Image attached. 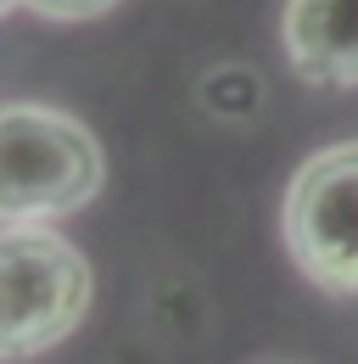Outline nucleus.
<instances>
[{"mask_svg": "<svg viewBox=\"0 0 358 364\" xmlns=\"http://www.w3.org/2000/svg\"><path fill=\"white\" fill-rule=\"evenodd\" d=\"M107 180L101 140L73 112L40 101L0 107V225H45L95 202Z\"/></svg>", "mask_w": 358, "mask_h": 364, "instance_id": "obj_1", "label": "nucleus"}, {"mask_svg": "<svg viewBox=\"0 0 358 364\" xmlns=\"http://www.w3.org/2000/svg\"><path fill=\"white\" fill-rule=\"evenodd\" d=\"M95 274L50 225H0V359H34L90 314Z\"/></svg>", "mask_w": 358, "mask_h": 364, "instance_id": "obj_2", "label": "nucleus"}, {"mask_svg": "<svg viewBox=\"0 0 358 364\" xmlns=\"http://www.w3.org/2000/svg\"><path fill=\"white\" fill-rule=\"evenodd\" d=\"M286 252L330 297H358V140L313 151L286 185Z\"/></svg>", "mask_w": 358, "mask_h": 364, "instance_id": "obj_3", "label": "nucleus"}, {"mask_svg": "<svg viewBox=\"0 0 358 364\" xmlns=\"http://www.w3.org/2000/svg\"><path fill=\"white\" fill-rule=\"evenodd\" d=\"M280 46L297 79L358 90V0H286Z\"/></svg>", "mask_w": 358, "mask_h": 364, "instance_id": "obj_4", "label": "nucleus"}, {"mask_svg": "<svg viewBox=\"0 0 358 364\" xmlns=\"http://www.w3.org/2000/svg\"><path fill=\"white\" fill-rule=\"evenodd\" d=\"M28 11H40L50 23H90V17H101V11H112L118 0H23Z\"/></svg>", "mask_w": 358, "mask_h": 364, "instance_id": "obj_5", "label": "nucleus"}, {"mask_svg": "<svg viewBox=\"0 0 358 364\" xmlns=\"http://www.w3.org/2000/svg\"><path fill=\"white\" fill-rule=\"evenodd\" d=\"M11 6H23V0H0V17H6V11H11Z\"/></svg>", "mask_w": 358, "mask_h": 364, "instance_id": "obj_6", "label": "nucleus"}]
</instances>
